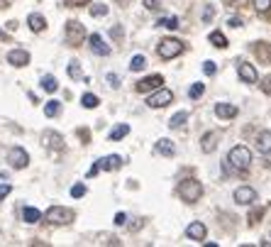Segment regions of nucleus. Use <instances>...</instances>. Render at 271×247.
Wrapping results in <instances>:
<instances>
[{
  "instance_id": "nucleus-1",
  "label": "nucleus",
  "mask_w": 271,
  "mask_h": 247,
  "mask_svg": "<svg viewBox=\"0 0 271 247\" xmlns=\"http://www.w3.org/2000/svg\"><path fill=\"white\" fill-rule=\"evenodd\" d=\"M179 196L183 203H196L203 196V184L198 179H183L179 184Z\"/></svg>"
},
{
  "instance_id": "nucleus-2",
  "label": "nucleus",
  "mask_w": 271,
  "mask_h": 247,
  "mask_svg": "<svg viewBox=\"0 0 271 247\" xmlns=\"http://www.w3.org/2000/svg\"><path fill=\"white\" fill-rule=\"evenodd\" d=\"M181 52H183V42L176 39V37H166V39H161V42H159V47H156V54H159L164 62L176 59Z\"/></svg>"
},
{
  "instance_id": "nucleus-3",
  "label": "nucleus",
  "mask_w": 271,
  "mask_h": 247,
  "mask_svg": "<svg viewBox=\"0 0 271 247\" xmlns=\"http://www.w3.org/2000/svg\"><path fill=\"white\" fill-rule=\"evenodd\" d=\"M227 162H230L237 171H247V169H249V164H252V152H249L244 145H237V147H232V150H230Z\"/></svg>"
},
{
  "instance_id": "nucleus-4",
  "label": "nucleus",
  "mask_w": 271,
  "mask_h": 247,
  "mask_svg": "<svg viewBox=\"0 0 271 247\" xmlns=\"http://www.w3.org/2000/svg\"><path fill=\"white\" fill-rule=\"evenodd\" d=\"M44 220L52 223V225H68L73 220V211L71 208H64V206H52L44 213Z\"/></svg>"
},
{
  "instance_id": "nucleus-5",
  "label": "nucleus",
  "mask_w": 271,
  "mask_h": 247,
  "mask_svg": "<svg viewBox=\"0 0 271 247\" xmlns=\"http://www.w3.org/2000/svg\"><path fill=\"white\" fill-rule=\"evenodd\" d=\"M122 166V157L120 155H108V157H103V159H98L93 166L88 169V176H95L100 169L103 171H115V169H120Z\"/></svg>"
},
{
  "instance_id": "nucleus-6",
  "label": "nucleus",
  "mask_w": 271,
  "mask_h": 247,
  "mask_svg": "<svg viewBox=\"0 0 271 247\" xmlns=\"http://www.w3.org/2000/svg\"><path fill=\"white\" fill-rule=\"evenodd\" d=\"M171 100H174V93L169 91V88H164V86H159V88H154V93L147 98V105H149V108H166Z\"/></svg>"
},
{
  "instance_id": "nucleus-7",
  "label": "nucleus",
  "mask_w": 271,
  "mask_h": 247,
  "mask_svg": "<svg viewBox=\"0 0 271 247\" xmlns=\"http://www.w3.org/2000/svg\"><path fill=\"white\" fill-rule=\"evenodd\" d=\"M86 39V30H83V25L78 22V20H71V22H66V42L68 44H81Z\"/></svg>"
},
{
  "instance_id": "nucleus-8",
  "label": "nucleus",
  "mask_w": 271,
  "mask_h": 247,
  "mask_svg": "<svg viewBox=\"0 0 271 247\" xmlns=\"http://www.w3.org/2000/svg\"><path fill=\"white\" fill-rule=\"evenodd\" d=\"M7 164H10L12 169H25V166L30 164V155H27L22 147H12V150L7 152Z\"/></svg>"
},
{
  "instance_id": "nucleus-9",
  "label": "nucleus",
  "mask_w": 271,
  "mask_h": 247,
  "mask_svg": "<svg viewBox=\"0 0 271 247\" xmlns=\"http://www.w3.org/2000/svg\"><path fill=\"white\" fill-rule=\"evenodd\" d=\"M237 74H240V79L244 83H257L259 81V71H257V66L249 62H237Z\"/></svg>"
},
{
  "instance_id": "nucleus-10",
  "label": "nucleus",
  "mask_w": 271,
  "mask_h": 247,
  "mask_svg": "<svg viewBox=\"0 0 271 247\" xmlns=\"http://www.w3.org/2000/svg\"><path fill=\"white\" fill-rule=\"evenodd\" d=\"M257 201V191L252 186H240L235 188V203L237 206H252Z\"/></svg>"
},
{
  "instance_id": "nucleus-11",
  "label": "nucleus",
  "mask_w": 271,
  "mask_h": 247,
  "mask_svg": "<svg viewBox=\"0 0 271 247\" xmlns=\"http://www.w3.org/2000/svg\"><path fill=\"white\" fill-rule=\"evenodd\" d=\"M212 113H215L220 120H232V118H237V115H240V108H237V105H232V103H215Z\"/></svg>"
},
{
  "instance_id": "nucleus-12",
  "label": "nucleus",
  "mask_w": 271,
  "mask_h": 247,
  "mask_svg": "<svg viewBox=\"0 0 271 247\" xmlns=\"http://www.w3.org/2000/svg\"><path fill=\"white\" fill-rule=\"evenodd\" d=\"M186 238L193 240V243H203V240L208 238V228H205L201 220H196V223H191V225L186 228Z\"/></svg>"
},
{
  "instance_id": "nucleus-13",
  "label": "nucleus",
  "mask_w": 271,
  "mask_h": 247,
  "mask_svg": "<svg viewBox=\"0 0 271 247\" xmlns=\"http://www.w3.org/2000/svg\"><path fill=\"white\" fill-rule=\"evenodd\" d=\"M88 44H90V52H93V54H98V57H108V54H110V47L105 44V39H103L98 32L88 37Z\"/></svg>"
},
{
  "instance_id": "nucleus-14",
  "label": "nucleus",
  "mask_w": 271,
  "mask_h": 247,
  "mask_svg": "<svg viewBox=\"0 0 271 247\" xmlns=\"http://www.w3.org/2000/svg\"><path fill=\"white\" fill-rule=\"evenodd\" d=\"M164 83V79L159 76V74H151V76H144L139 83H137V91L139 93H149V91H154V88H159Z\"/></svg>"
},
{
  "instance_id": "nucleus-15",
  "label": "nucleus",
  "mask_w": 271,
  "mask_h": 247,
  "mask_svg": "<svg viewBox=\"0 0 271 247\" xmlns=\"http://www.w3.org/2000/svg\"><path fill=\"white\" fill-rule=\"evenodd\" d=\"M217 140H220V135H217L215 130H208V132L201 137V150H203L205 155H212V152L217 150Z\"/></svg>"
},
{
  "instance_id": "nucleus-16",
  "label": "nucleus",
  "mask_w": 271,
  "mask_h": 247,
  "mask_svg": "<svg viewBox=\"0 0 271 247\" xmlns=\"http://www.w3.org/2000/svg\"><path fill=\"white\" fill-rule=\"evenodd\" d=\"M252 49H254V54H257L259 64L271 66V44H267V42H254V44H252Z\"/></svg>"
},
{
  "instance_id": "nucleus-17",
  "label": "nucleus",
  "mask_w": 271,
  "mask_h": 247,
  "mask_svg": "<svg viewBox=\"0 0 271 247\" xmlns=\"http://www.w3.org/2000/svg\"><path fill=\"white\" fill-rule=\"evenodd\" d=\"M7 64H12V66H17V69L27 66V64H30V52H25V49H12V52H7Z\"/></svg>"
},
{
  "instance_id": "nucleus-18",
  "label": "nucleus",
  "mask_w": 271,
  "mask_h": 247,
  "mask_svg": "<svg viewBox=\"0 0 271 247\" xmlns=\"http://www.w3.org/2000/svg\"><path fill=\"white\" fill-rule=\"evenodd\" d=\"M42 142H44V147H49V150H64V137H61L59 132H54V130H47V132L42 135Z\"/></svg>"
},
{
  "instance_id": "nucleus-19",
  "label": "nucleus",
  "mask_w": 271,
  "mask_h": 247,
  "mask_svg": "<svg viewBox=\"0 0 271 247\" xmlns=\"http://www.w3.org/2000/svg\"><path fill=\"white\" fill-rule=\"evenodd\" d=\"M154 152H156V155H161V157H174V155H176V145H174L169 137H161V140L154 145Z\"/></svg>"
},
{
  "instance_id": "nucleus-20",
  "label": "nucleus",
  "mask_w": 271,
  "mask_h": 247,
  "mask_svg": "<svg viewBox=\"0 0 271 247\" xmlns=\"http://www.w3.org/2000/svg\"><path fill=\"white\" fill-rule=\"evenodd\" d=\"M257 150L262 155H271V130H262L257 135Z\"/></svg>"
},
{
  "instance_id": "nucleus-21",
  "label": "nucleus",
  "mask_w": 271,
  "mask_h": 247,
  "mask_svg": "<svg viewBox=\"0 0 271 247\" xmlns=\"http://www.w3.org/2000/svg\"><path fill=\"white\" fill-rule=\"evenodd\" d=\"M27 25H30L32 32H42L47 27V20H44V15H39V12H32L30 17H27Z\"/></svg>"
},
{
  "instance_id": "nucleus-22",
  "label": "nucleus",
  "mask_w": 271,
  "mask_h": 247,
  "mask_svg": "<svg viewBox=\"0 0 271 247\" xmlns=\"http://www.w3.org/2000/svg\"><path fill=\"white\" fill-rule=\"evenodd\" d=\"M22 220L30 223V225H34V223L42 220V213H39L37 208H32V206H25V208H22Z\"/></svg>"
},
{
  "instance_id": "nucleus-23",
  "label": "nucleus",
  "mask_w": 271,
  "mask_h": 247,
  "mask_svg": "<svg viewBox=\"0 0 271 247\" xmlns=\"http://www.w3.org/2000/svg\"><path fill=\"white\" fill-rule=\"evenodd\" d=\"M208 39H210L212 47H217V49H227V37H225L220 30L210 32V34H208Z\"/></svg>"
},
{
  "instance_id": "nucleus-24",
  "label": "nucleus",
  "mask_w": 271,
  "mask_h": 247,
  "mask_svg": "<svg viewBox=\"0 0 271 247\" xmlns=\"http://www.w3.org/2000/svg\"><path fill=\"white\" fill-rule=\"evenodd\" d=\"M186 123H188V113H186V110H179L176 115H171L169 127H171V130H179V127H183Z\"/></svg>"
},
{
  "instance_id": "nucleus-25",
  "label": "nucleus",
  "mask_w": 271,
  "mask_h": 247,
  "mask_svg": "<svg viewBox=\"0 0 271 247\" xmlns=\"http://www.w3.org/2000/svg\"><path fill=\"white\" fill-rule=\"evenodd\" d=\"M42 88H44L47 93H57L59 91V81H57L54 76L47 74V76H42Z\"/></svg>"
},
{
  "instance_id": "nucleus-26",
  "label": "nucleus",
  "mask_w": 271,
  "mask_h": 247,
  "mask_svg": "<svg viewBox=\"0 0 271 247\" xmlns=\"http://www.w3.org/2000/svg\"><path fill=\"white\" fill-rule=\"evenodd\" d=\"M88 10H90V15H93V17H105V15L110 12V7H108L105 2H93Z\"/></svg>"
},
{
  "instance_id": "nucleus-27",
  "label": "nucleus",
  "mask_w": 271,
  "mask_h": 247,
  "mask_svg": "<svg viewBox=\"0 0 271 247\" xmlns=\"http://www.w3.org/2000/svg\"><path fill=\"white\" fill-rule=\"evenodd\" d=\"M127 135H130V125H118V127L110 130V140H113V142H118V140L127 137Z\"/></svg>"
},
{
  "instance_id": "nucleus-28",
  "label": "nucleus",
  "mask_w": 271,
  "mask_h": 247,
  "mask_svg": "<svg viewBox=\"0 0 271 247\" xmlns=\"http://www.w3.org/2000/svg\"><path fill=\"white\" fill-rule=\"evenodd\" d=\"M59 113H61V103H59V100H49V103L44 105V115H47V118H57Z\"/></svg>"
},
{
  "instance_id": "nucleus-29",
  "label": "nucleus",
  "mask_w": 271,
  "mask_h": 247,
  "mask_svg": "<svg viewBox=\"0 0 271 247\" xmlns=\"http://www.w3.org/2000/svg\"><path fill=\"white\" fill-rule=\"evenodd\" d=\"M98 103H100V100H98V95H93V93H83V95H81V105L88 108V110L98 108Z\"/></svg>"
},
{
  "instance_id": "nucleus-30",
  "label": "nucleus",
  "mask_w": 271,
  "mask_h": 247,
  "mask_svg": "<svg viewBox=\"0 0 271 247\" xmlns=\"http://www.w3.org/2000/svg\"><path fill=\"white\" fill-rule=\"evenodd\" d=\"M144 66H147V59H144L142 54H135V57H132V62H130V71H135V74H137V71H142Z\"/></svg>"
},
{
  "instance_id": "nucleus-31",
  "label": "nucleus",
  "mask_w": 271,
  "mask_h": 247,
  "mask_svg": "<svg viewBox=\"0 0 271 247\" xmlns=\"http://www.w3.org/2000/svg\"><path fill=\"white\" fill-rule=\"evenodd\" d=\"M156 25H159V27H166V30H176V27H179V20H176V17H161Z\"/></svg>"
},
{
  "instance_id": "nucleus-32",
  "label": "nucleus",
  "mask_w": 271,
  "mask_h": 247,
  "mask_svg": "<svg viewBox=\"0 0 271 247\" xmlns=\"http://www.w3.org/2000/svg\"><path fill=\"white\" fill-rule=\"evenodd\" d=\"M203 93H205V86H203V83H193V86L188 88V95H191L193 100H198Z\"/></svg>"
},
{
  "instance_id": "nucleus-33",
  "label": "nucleus",
  "mask_w": 271,
  "mask_h": 247,
  "mask_svg": "<svg viewBox=\"0 0 271 247\" xmlns=\"http://www.w3.org/2000/svg\"><path fill=\"white\" fill-rule=\"evenodd\" d=\"M68 76H71V79H83L81 64H78V62H71V64H68Z\"/></svg>"
},
{
  "instance_id": "nucleus-34",
  "label": "nucleus",
  "mask_w": 271,
  "mask_h": 247,
  "mask_svg": "<svg viewBox=\"0 0 271 247\" xmlns=\"http://www.w3.org/2000/svg\"><path fill=\"white\" fill-rule=\"evenodd\" d=\"M86 191H88V188H86V184L71 186V196H73V198H83V196H86Z\"/></svg>"
},
{
  "instance_id": "nucleus-35",
  "label": "nucleus",
  "mask_w": 271,
  "mask_h": 247,
  "mask_svg": "<svg viewBox=\"0 0 271 247\" xmlns=\"http://www.w3.org/2000/svg\"><path fill=\"white\" fill-rule=\"evenodd\" d=\"M252 5L257 7V12H267L271 7V0H252Z\"/></svg>"
},
{
  "instance_id": "nucleus-36",
  "label": "nucleus",
  "mask_w": 271,
  "mask_h": 247,
  "mask_svg": "<svg viewBox=\"0 0 271 247\" xmlns=\"http://www.w3.org/2000/svg\"><path fill=\"white\" fill-rule=\"evenodd\" d=\"M203 71H205V76H215V71H217V64L215 62H203Z\"/></svg>"
},
{
  "instance_id": "nucleus-37",
  "label": "nucleus",
  "mask_w": 271,
  "mask_h": 247,
  "mask_svg": "<svg viewBox=\"0 0 271 247\" xmlns=\"http://www.w3.org/2000/svg\"><path fill=\"white\" fill-rule=\"evenodd\" d=\"M142 2L147 10H161V5H164V0H142Z\"/></svg>"
},
{
  "instance_id": "nucleus-38",
  "label": "nucleus",
  "mask_w": 271,
  "mask_h": 247,
  "mask_svg": "<svg viewBox=\"0 0 271 247\" xmlns=\"http://www.w3.org/2000/svg\"><path fill=\"white\" fill-rule=\"evenodd\" d=\"M66 7H81V5H90V0H64Z\"/></svg>"
},
{
  "instance_id": "nucleus-39",
  "label": "nucleus",
  "mask_w": 271,
  "mask_h": 247,
  "mask_svg": "<svg viewBox=\"0 0 271 247\" xmlns=\"http://www.w3.org/2000/svg\"><path fill=\"white\" fill-rule=\"evenodd\" d=\"M212 15H215V7H212V5H205V10H203V22H210Z\"/></svg>"
},
{
  "instance_id": "nucleus-40",
  "label": "nucleus",
  "mask_w": 271,
  "mask_h": 247,
  "mask_svg": "<svg viewBox=\"0 0 271 247\" xmlns=\"http://www.w3.org/2000/svg\"><path fill=\"white\" fill-rule=\"evenodd\" d=\"M262 91L267 93V95H271V74H269V76H264V79H262Z\"/></svg>"
},
{
  "instance_id": "nucleus-41",
  "label": "nucleus",
  "mask_w": 271,
  "mask_h": 247,
  "mask_svg": "<svg viewBox=\"0 0 271 247\" xmlns=\"http://www.w3.org/2000/svg\"><path fill=\"white\" fill-rule=\"evenodd\" d=\"M227 25H230L232 30H240L244 22H242V17H230V20H227Z\"/></svg>"
},
{
  "instance_id": "nucleus-42",
  "label": "nucleus",
  "mask_w": 271,
  "mask_h": 247,
  "mask_svg": "<svg viewBox=\"0 0 271 247\" xmlns=\"http://www.w3.org/2000/svg\"><path fill=\"white\" fill-rule=\"evenodd\" d=\"M108 83H110L113 88H118V86H120V76H118V74H108Z\"/></svg>"
},
{
  "instance_id": "nucleus-43",
  "label": "nucleus",
  "mask_w": 271,
  "mask_h": 247,
  "mask_svg": "<svg viewBox=\"0 0 271 247\" xmlns=\"http://www.w3.org/2000/svg\"><path fill=\"white\" fill-rule=\"evenodd\" d=\"M10 191H12V186L10 184H0V201H2L5 196H10Z\"/></svg>"
},
{
  "instance_id": "nucleus-44",
  "label": "nucleus",
  "mask_w": 271,
  "mask_h": 247,
  "mask_svg": "<svg viewBox=\"0 0 271 247\" xmlns=\"http://www.w3.org/2000/svg\"><path fill=\"white\" fill-rule=\"evenodd\" d=\"M127 223V213H118L115 216V225H125Z\"/></svg>"
},
{
  "instance_id": "nucleus-45",
  "label": "nucleus",
  "mask_w": 271,
  "mask_h": 247,
  "mask_svg": "<svg viewBox=\"0 0 271 247\" xmlns=\"http://www.w3.org/2000/svg\"><path fill=\"white\" fill-rule=\"evenodd\" d=\"M113 37H122V27H115V30H113Z\"/></svg>"
},
{
  "instance_id": "nucleus-46",
  "label": "nucleus",
  "mask_w": 271,
  "mask_h": 247,
  "mask_svg": "<svg viewBox=\"0 0 271 247\" xmlns=\"http://www.w3.org/2000/svg\"><path fill=\"white\" fill-rule=\"evenodd\" d=\"M0 34H2V32H0Z\"/></svg>"
}]
</instances>
